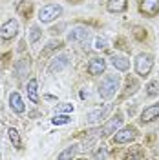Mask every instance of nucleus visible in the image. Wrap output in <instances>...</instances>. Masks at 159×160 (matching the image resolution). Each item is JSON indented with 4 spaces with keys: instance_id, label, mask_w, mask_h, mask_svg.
<instances>
[{
    "instance_id": "obj_1",
    "label": "nucleus",
    "mask_w": 159,
    "mask_h": 160,
    "mask_svg": "<svg viewBox=\"0 0 159 160\" xmlns=\"http://www.w3.org/2000/svg\"><path fill=\"white\" fill-rule=\"evenodd\" d=\"M119 86H121V77L119 75H115V73H113V75H106L104 78L101 80L97 93H99L101 98L108 100V98H112V97L117 93Z\"/></svg>"
},
{
    "instance_id": "obj_2",
    "label": "nucleus",
    "mask_w": 159,
    "mask_h": 160,
    "mask_svg": "<svg viewBox=\"0 0 159 160\" xmlns=\"http://www.w3.org/2000/svg\"><path fill=\"white\" fill-rule=\"evenodd\" d=\"M134 68H135V73L139 75L141 78H146L150 73H152V69H154V57L150 53H139L135 57Z\"/></svg>"
},
{
    "instance_id": "obj_3",
    "label": "nucleus",
    "mask_w": 159,
    "mask_h": 160,
    "mask_svg": "<svg viewBox=\"0 0 159 160\" xmlns=\"http://www.w3.org/2000/svg\"><path fill=\"white\" fill-rule=\"evenodd\" d=\"M62 15V6L59 4H46L39 9V20L42 24H50L55 18H59Z\"/></svg>"
},
{
    "instance_id": "obj_4",
    "label": "nucleus",
    "mask_w": 159,
    "mask_h": 160,
    "mask_svg": "<svg viewBox=\"0 0 159 160\" xmlns=\"http://www.w3.org/2000/svg\"><path fill=\"white\" fill-rule=\"evenodd\" d=\"M137 128L135 126H124V128H121V129L115 131V135H113V144H130V142H134V140L137 138Z\"/></svg>"
},
{
    "instance_id": "obj_5",
    "label": "nucleus",
    "mask_w": 159,
    "mask_h": 160,
    "mask_svg": "<svg viewBox=\"0 0 159 160\" xmlns=\"http://www.w3.org/2000/svg\"><path fill=\"white\" fill-rule=\"evenodd\" d=\"M19 33V20L8 18L2 26H0V38L2 40H11L17 37Z\"/></svg>"
},
{
    "instance_id": "obj_6",
    "label": "nucleus",
    "mask_w": 159,
    "mask_h": 160,
    "mask_svg": "<svg viewBox=\"0 0 159 160\" xmlns=\"http://www.w3.org/2000/svg\"><path fill=\"white\" fill-rule=\"evenodd\" d=\"M121 124H123V115L117 113L115 117H112V118H110L99 131H95V133H97V135H102V137H110L112 133H115V131L119 129Z\"/></svg>"
},
{
    "instance_id": "obj_7",
    "label": "nucleus",
    "mask_w": 159,
    "mask_h": 160,
    "mask_svg": "<svg viewBox=\"0 0 159 160\" xmlns=\"http://www.w3.org/2000/svg\"><path fill=\"white\" fill-rule=\"evenodd\" d=\"M90 38V29L88 28H82V26H77L68 33V42L70 44H82Z\"/></svg>"
},
{
    "instance_id": "obj_8",
    "label": "nucleus",
    "mask_w": 159,
    "mask_h": 160,
    "mask_svg": "<svg viewBox=\"0 0 159 160\" xmlns=\"http://www.w3.org/2000/svg\"><path fill=\"white\" fill-rule=\"evenodd\" d=\"M70 58L71 55L70 53H60L59 57H55V58L51 60L50 68H48V73L50 75H53V73H59V71H62L68 64H70Z\"/></svg>"
},
{
    "instance_id": "obj_9",
    "label": "nucleus",
    "mask_w": 159,
    "mask_h": 160,
    "mask_svg": "<svg viewBox=\"0 0 159 160\" xmlns=\"http://www.w3.org/2000/svg\"><path fill=\"white\" fill-rule=\"evenodd\" d=\"M30 71H31L30 57H28V58L22 57L20 60H17V64H15V75H17V78L19 80H26L28 78V75H30Z\"/></svg>"
},
{
    "instance_id": "obj_10",
    "label": "nucleus",
    "mask_w": 159,
    "mask_h": 160,
    "mask_svg": "<svg viewBox=\"0 0 159 160\" xmlns=\"http://www.w3.org/2000/svg\"><path fill=\"white\" fill-rule=\"evenodd\" d=\"M110 111H112V106H110V104H106V106L101 108V109L90 111L88 115H86V124H99L101 120H104L110 115Z\"/></svg>"
},
{
    "instance_id": "obj_11",
    "label": "nucleus",
    "mask_w": 159,
    "mask_h": 160,
    "mask_svg": "<svg viewBox=\"0 0 159 160\" xmlns=\"http://www.w3.org/2000/svg\"><path fill=\"white\" fill-rule=\"evenodd\" d=\"M86 69H88V73H90V75H93V77L102 75L104 69H106V60L102 58V57H91Z\"/></svg>"
},
{
    "instance_id": "obj_12",
    "label": "nucleus",
    "mask_w": 159,
    "mask_h": 160,
    "mask_svg": "<svg viewBox=\"0 0 159 160\" xmlns=\"http://www.w3.org/2000/svg\"><path fill=\"white\" fill-rule=\"evenodd\" d=\"M139 11L145 15V17L154 18V17L159 13V0H141Z\"/></svg>"
},
{
    "instance_id": "obj_13",
    "label": "nucleus",
    "mask_w": 159,
    "mask_h": 160,
    "mask_svg": "<svg viewBox=\"0 0 159 160\" xmlns=\"http://www.w3.org/2000/svg\"><path fill=\"white\" fill-rule=\"evenodd\" d=\"M9 108L13 113H17V115H22L24 111H26V104H24V100L20 97L17 91H11L9 93Z\"/></svg>"
},
{
    "instance_id": "obj_14",
    "label": "nucleus",
    "mask_w": 159,
    "mask_h": 160,
    "mask_svg": "<svg viewBox=\"0 0 159 160\" xmlns=\"http://www.w3.org/2000/svg\"><path fill=\"white\" fill-rule=\"evenodd\" d=\"M156 118H159V102L145 108V111L141 113V122L143 124H148V122H152V120H156Z\"/></svg>"
},
{
    "instance_id": "obj_15",
    "label": "nucleus",
    "mask_w": 159,
    "mask_h": 160,
    "mask_svg": "<svg viewBox=\"0 0 159 160\" xmlns=\"http://www.w3.org/2000/svg\"><path fill=\"white\" fill-rule=\"evenodd\" d=\"M110 64H112L117 71H128L130 69V60L126 58L124 55H112Z\"/></svg>"
},
{
    "instance_id": "obj_16",
    "label": "nucleus",
    "mask_w": 159,
    "mask_h": 160,
    "mask_svg": "<svg viewBox=\"0 0 159 160\" xmlns=\"http://www.w3.org/2000/svg\"><path fill=\"white\" fill-rule=\"evenodd\" d=\"M37 89H39V82H37V78H30L28 80V86H26V93H28V98H30L33 104H39L40 102Z\"/></svg>"
},
{
    "instance_id": "obj_17",
    "label": "nucleus",
    "mask_w": 159,
    "mask_h": 160,
    "mask_svg": "<svg viewBox=\"0 0 159 160\" xmlns=\"http://www.w3.org/2000/svg\"><path fill=\"white\" fill-rule=\"evenodd\" d=\"M31 8H33V2H31V0H17V2H15V9H17V13H20L24 18H30Z\"/></svg>"
},
{
    "instance_id": "obj_18",
    "label": "nucleus",
    "mask_w": 159,
    "mask_h": 160,
    "mask_svg": "<svg viewBox=\"0 0 159 160\" xmlns=\"http://www.w3.org/2000/svg\"><path fill=\"white\" fill-rule=\"evenodd\" d=\"M128 8V0H108L106 2V9L110 13H123Z\"/></svg>"
},
{
    "instance_id": "obj_19",
    "label": "nucleus",
    "mask_w": 159,
    "mask_h": 160,
    "mask_svg": "<svg viewBox=\"0 0 159 160\" xmlns=\"http://www.w3.org/2000/svg\"><path fill=\"white\" fill-rule=\"evenodd\" d=\"M8 137H9V140H11V144H13V148L15 149H22V140H20V133L15 128H9L8 129Z\"/></svg>"
},
{
    "instance_id": "obj_20",
    "label": "nucleus",
    "mask_w": 159,
    "mask_h": 160,
    "mask_svg": "<svg viewBox=\"0 0 159 160\" xmlns=\"http://www.w3.org/2000/svg\"><path fill=\"white\" fill-rule=\"evenodd\" d=\"M139 89V82H137V78H134V77H128L126 78V88H124V97H128V95H134L135 91Z\"/></svg>"
},
{
    "instance_id": "obj_21",
    "label": "nucleus",
    "mask_w": 159,
    "mask_h": 160,
    "mask_svg": "<svg viewBox=\"0 0 159 160\" xmlns=\"http://www.w3.org/2000/svg\"><path fill=\"white\" fill-rule=\"evenodd\" d=\"M60 46H62V44H60L59 40H50V42H48V46L44 48V51H40V60L46 58L48 55H51V53H53L55 49H59Z\"/></svg>"
},
{
    "instance_id": "obj_22",
    "label": "nucleus",
    "mask_w": 159,
    "mask_h": 160,
    "mask_svg": "<svg viewBox=\"0 0 159 160\" xmlns=\"http://www.w3.org/2000/svg\"><path fill=\"white\" fill-rule=\"evenodd\" d=\"M77 153H79V144H71V146L68 148V149H64L62 153H60V155H59V158H60V160L73 158V157H75Z\"/></svg>"
},
{
    "instance_id": "obj_23",
    "label": "nucleus",
    "mask_w": 159,
    "mask_h": 160,
    "mask_svg": "<svg viewBox=\"0 0 159 160\" xmlns=\"http://www.w3.org/2000/svg\"><path fill=\"white\" fill-rule=\"evenodd\" d=\"M40 38H42V31H40V28L39 26H31V29H30V44L31 46H35Z\"/></svg>"
},
{
    "instance_id": "obj_24",
    "label": "nucleus",
    "mask_w": 159,
    "mask_h": 160,
    "mask_svg": "<svg viewBox=\"0 0 159 160\" xmlns=\"http://www.w3.org/2000/svg\"><path fill=\"white\" fill-rule=\"evenodd\" d=\"M145 89H146V95H148V97H157L159 95V80H152V82H148Z\"/></svg>"
},
{
    "instance_id": "obj_25",
    "label": "nucleus",
    "mask_w": 159,
    "mask_h": 160,
    "mask_svg": "<svg viewBox=\"0 0 159 160\" xmlns=\"http://www.w3.org/2000/svg\"><path fill=\"white\" fill-rule=\"evenodd\" d=\"M71 122V117L66 113V115H62V113H57L55 115V118H53V124L55 126H64V124H70Z\"/></svg>"
},
{
    "instance_id": "obj_26",
    "label": "nucleus",
    "mask_w": 159,
    "mask_h": 160,
    "mask_svg": "<svg viewBox=\"0 0 159 160\" xmlns=\"http://www.w3.org/2000/svg\"><path fill=\"white\" fill-rule=\"evenodd\" d=\"M93 44H95V46H93V48H95V49L97 51H106L110 48V42L106 38H104V37H97V38H95V42H93Z\"/></svg>"
},
{
    "instance_id": "obj_27",
    "label": "nucleus",
    "mask_w": 159,
    "mask_h": 160,
    "mask_svg": "<svg viewBox=\"0 0 159 160\" xmlns=\"http://www.w3.org/2000/svg\"><path fill=\"white\" fill-rule=\"evenodd\" d=\"M73 109H75V106L70 102H64V104L57 106V113H73Z\"/></svg>"
},
{
    "instance_id": "obj_28",
    "label": "nucleus",
    "mask_w": 159,
    "mask_h": 160,
    "mask_svg": "<svg viewBox=\"0 0 159 160\" xmlns=\"http://www.w3.org/2000/svg\"><path fill=\"white\" fill-rule=\"evenodd\" d=\"M93 158H108V151H106V148H104V146L97 148V151L93 153Z\"/></svg>"
},
{
    "instance_id": "obj_29",
    "label": "nucleus",
    "mask_w": 159,
    "mask_h": 160,
    "mask_svg": "<svg viewBox=\"0 0 159 160\" xmlns=\"http://www.w3.org/2000/svg\"><path fill=\"white\" fill-rule=\"evenodd\" d=\"M134 35H135V37H137L139 40H143L145 37H146V33H145V31L141 29V28H135V31H134Z\"/></svg>"
},
{
    "instance_id": "obj_30",
    "label": "nucleus",
    "mask_w": 159,
    "mask_h": 160,
    "mask_svg": "<svg viewBox=\"0 0 159 160\" xmlns=\"http://www.w3.org/2000/svg\"><path fill=\"white\" fill-rule=\"evenodd\" d=\"M0 155H2V153H0Z\"/></svg>"
}]
</instances>
